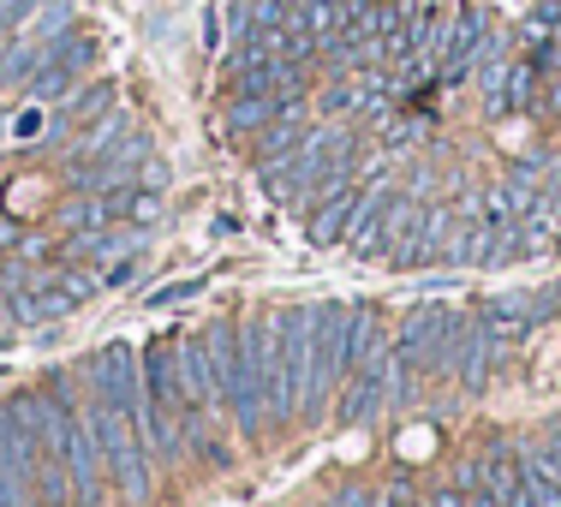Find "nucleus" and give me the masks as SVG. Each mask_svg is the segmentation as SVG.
<instances>
[{"label":"nucleus","instance_id":"15","mask_svg":"<svg viewBox=\"0 0 561 507\" xmlns=\"http://www.w3.org/2000/svg\"><path fill=\"white\" fill-rule=\"evenodd\" d=\"M389 502H394V507H431V496H412L407 484H394V489H389Z\"/></svg>","mask_w":561,"mask_h":507},{"label":"nucleus","instance_id":"3","mask_svg":"<svg viewBox=\"0 0 561 507\" xmlns=\"http://www.w3.org/2000/svg\"><path fill=\"white\" fill-rule=\"evenodd\" d=\"M448 329H454V311H448V304H412L407 323H400L394 353H400V358H407V365L424 377V370H436V353H443Z\"/></svg>","mask_w":561,"mask_h":507},{"label":"nucleus","instance_id":"14","mask_svg":"<svg viewBox=\"0 0 561 507\" xmlns=\"http://www.w3.org/2000/svg\"><path fill=\"white\" fill-rule=\"evenodd\" d=\"M329 507H377V496H370V489H341Z\"/></svg>","mask_w":561,"mask_h":507},{"label":"nucleus","instance_id":"7","mask_svg":"<svg viewBox=\"0 0 561 507\" xmlns=\"http://www.w3.org/2000/svg\"><path fill=\"white\" fill-rule=\"evenodd\" d=\"M519 489H526L531 507H561V484L543 472L538 460H526V453H519Z\"/></svg>","mask_w":561,"mask_h":507},{"label":"nucleus","instance_id":"8","mask_svg":"<svg viewBox=\"0 0 561 507\" xmlns=\"http://www.w3.org/2000/svg\"><path fill=\"white\" fill-rule=\"evenodd\" d=\"M119 138H126V114H102L96 131H84V143H78V168H84L90 155H108Z\"/></svg>","mask_w":561,"mask_h":507},{"label":"nucleus","instance_id":"6","mask_svg":"<svg viewBox=\"0 0 561 507\" xmlns=\"http://www.w3.org/2000/svg\"><path fill=\"white\" fill-rule=\"evenodd\" d=\"M275 108H280V102H270V96H233V102H227V126H233V131H263L275 119Z\"/></svg>","mask_w":561,"mask_h":507},{"label":"nucleus","instance_id":"9","mask_svg":"<svg viewBox=\"0 0 561 507\" xmlns=\"http://www.w3.org/2000/svg\"><path fill=\"white\" fill-rule=\"evenodd\" d=\"M436 453V424H407L400 430V460H431Z\"/></svg>","mask_w":561,"mask_h":507},{"label":"nucleus","instance_id":"2","mask_svg":"<svg viewBox=\"0 0 561 507\" xmlns=\"http://www.w3.org/2000/svg\"><path fill=\"white\" fill-rule=\"evenodd\" d=\"M84 418H90V430H96L102 472L119 484V496L144 502L150 496V453H144V442H138V424H131L126 412L102 406V400H84Z\"/></svg>","mask_w":561,"mask_h":507},{"label":"nucleus","instance_id":"17","mask_svg":"<svg viewBox=\"0 0 561 507\" xmlns=\"http://www.w3.org/2000/svg\"><path fill=\"white\" fill-rule=\"evenodd\" d=\"M358 453H365V436L353 430V436H346V442H341V460H358Z\"/></svg>","mask_w":561,"mask_h":507},{"label":"nucleus","instance_id":"5","mask_svg":"<svg viewBox=\"0 0 561 507\" xmlns=\"http://www.w3.org/2000/svg\"><path fill=\"white\" fill-rule=\"evenodd\" d=\"M389 365V358H382ZM389 406V394H382V370H358V377H346V400H341V424H353V430H365L377 412Z\"/></svg>","mask_w":561,"mask_h":507},{"label":"nucleus","instance_id":"4","mask_svg":"<svg viewBox=\"0 0 561 507\" xmlns=\"http://www.w3.org/2000/svg\"><path fill=\"white\" fill-rule=\"evenodd\" d=\"M173 377H180V400L197 412H216V382H209V365L197 353V341H173Z\"/></svg>","mask_w":561,"mask_h":507},{"label":"nucleus","instance_id":"16","mask_svg":"<svg viewBox=\"0 0 561 507\" xmlns=\"http://www.w3.org/2000/svg\"><path fill=\"white\" fill-rule=\"evenodd\" d=\"M144 185H150V192H162V185H168V168L156 162V155H150V162H144Z\"/></svg>","mask_w":561,"mask_h":507},{"label":"nucleus","instance_id":"10","mask_svg":"<svg viewBox=\"0 0 561 507\" xmlns=\"http://www.w3.org/2000/svg\"><path fill=\"white\" fill-rule=\"evenodd\" d=\"M72 90V72H60V66H43V72L31 78V96L36 102H55V96H66Z\"/></svg>","mask_w":561,"mask_h":507},{"label":"nucleus","instance_id":"18","mask_svg":"<svg viewBox=\"0 0 561 507\" xmlns=\"http://www.w3.org/2000/svg\"><path fill=\"white\" fill-rule=\"evenodd\" d=\"M31 507H43V502H31Z\"/></svg>","mask_w":561,"mask_h":507},{"label":"nucleus","instance_id":"1","mask_svg":"<svg viewBox=\"0 0 561 507\" xmlns=\"http://www.w3.org/2000/svg\"><path fill=\"white\" fill-rule=\"evenodd\" d=\"M270 358H275V316H251L239 323V365L227 382V418L239 424V436H263L270 430V406H263V382H270Z\"/></svg>","mask_w":561,"mask_h":507},{"label":"nucleus","instance_id":"11","mask_svg":"<svg viewBox=\"0 0 561 507\" xmlns=\"http://www.w3.org/2000/svg\"><path fill=\"white\" fill-rule=\"evenodd\" d=\"M31 12H36V0H0V36L19 31V24L31 19Z\"/></svg>","mask_w":561,"mask_h":507},{"label":"nucleus","instance_id":"12","mask_svg":"<svg viewBox=\"0 0 561 507\" xmlns=\"http://www.w3.org/2000/svg\"><path fill=\"white\" fill-rule=\"evenodd\" d=\"M227 31H233V43H251V0H233V7H227Z\"/></svg>","mask_w":561,"mask_h":507},{"label":"nucleus","instance_id":"13","mask_svg":"<svg viewBox=\"0 0 561 507\" xmlns=\"http://www.w3.org/2000/svg\"><path fill=\"white\" fill-rule=\"evenodd\" d=\"M431 507H472V496L460 484H448V489H431Z\"/></svg>","mask_w":561,"mask_h":507}]
</instances>
